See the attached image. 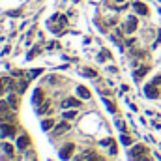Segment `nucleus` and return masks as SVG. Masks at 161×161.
I'll list each match as a JSON object with an SVG mask.
<instances>
[{
  "label": "nucleus",
  "instance_id": "9b49d317",
  "mask_svg": "<svg viewBox=\"0 0 161 161\" xmlns=\"http://www.w3.org/2000/svg\"><path fill=\"white\" fill-rule=\"evenodd\" d=\"M77 116V111H68V113H64V118H68V120H71V118H75Z\"/></svg>",
  "mask_w": 161,
  "mask_h": 161
},
{
  "label": "nucleus",
  "instance_id": "423d86ee",
  "mask_svg": "<svg viewBox=\"0 0 161 161\" xmlns=\"http://www.w3.org/2000/svg\"><path fill=\"white\" fill-rule=\"evenodd\" d=\"M17 146H19V148H26V146H28V137H26V135L19 137V141H17Z\"/></svg>",
  "mask_w": 161,
  "mask_h": 161
},
{
  "label": "nucleus",
  "instance_id": "0eeeda50",
  "mask_svg": "<svg viewBox=\"0 0 161 161\" xmlns=\"http://www.w3.org/2000/svg\"><path fill=\"white\" fill-rule=\"evenodd\" d=\"M77 92H79L80 97H84V99H88V97H90V92H88V88H84V86H79V88H77Z\"/></svg>",
  "mask_w": 161,
  "mask_h": 161
},
{
  "label": "nucleus",
  "instance_id": "6ab92c4d",
  "mask_svg": "<svg viewBox=\"0 0 161 161\" xmlns=\"http://www.w3.org/2000/svg\"><path fill=\"white\" fill-rule=\"evenodd\" d=\"M113 2H125V0H113Z\"/></svg>",
  "mask_w": 161,
  "mask_h": 161
},
{
  "label": "nucleus",
  "instance_id": "20e7f679",
  "mask_svg": "<svg viewBox=\"0 0 161 161\" xmlns=\"http://www.w3.org/2000/svg\"><path fill=\"white\" fill-rule=\"evenodd\" d=\"M133 8H135V11H139V13H142V15H146V13H148V8H146L144 4H141V2H135V4H133Z\"/></svg>",
  "mask_w": 161,
  "mask_h": 161
},
{
  "label": "nucleus",
  "instance_id": "2eb2a0df",
  "mask_svg": "<svg viewBox=\"0 0 161 161\" xmlns=\"http://www.w3.org/2000/svg\"><path fill=\"white\" fill-rule=\"evenodd\" d=\"M122 142H124V144H131V139H129L127 135H122Z\"/></svg>",
  "mask_w": 161,
  "mask_h": 161
},
{
  "label": "nucleus",
  "instance_id": "dca6fc26",
  "mask_svg": "<svg viewBox=\"0 0 161 161\" xmlns=\"http://www.w3.org/2000/svg\"><path fill=\"white\" fill-rule=\"evenodd\" d=\"M88 161H103V159H101L99 156H90V159H88Z\"/></svg>",
  "mask_w": 161,
  "mask_h": 161
},
{
  "label": "nucleus",
  "instance_id": "9d476101",
  "mask_svg": "<svg viewBox=\"0 0 161 161\" xmlns=\"http://www.w3.org/2000/svg\"><path fill=\"white\" fill-rule=\"evenodd\" d=\"M41 125H43V129H51V127L54 125V122L53 120H43L41 122Z\"/></svg>",
  "mask_w": 161,
  "mask_h": 161
},
{
  "label": "nucleus",
  "instance_id": "4468645a",
  "mask_svg": "<svg viewBox=\"0 0 161 161\" xmlns=\"http://www.w3.org/2000/svg\"><path fill=\"white\" fill-rule=\"evenodd\" d=\"M47 109H49V101H45V103L40 107V113H41V114H43V113H47Z\"/></svg>",
  "mask_w": 161,
  "mask_h": 161
},
{
  "label": "nucleus",
  "instance_id": "1a4fd4ad",
  "mask_svg": "<svg viewBox=\"0 0 161 161\" xmlns=\"http://www.w3.org/2000/svg\"><path fill=\"white\" fill-rule=\"evenodd\" d=\"M41 97H43V92H41V90H36V94H34V103H41V101H43Z\"/></svg>",
  "mask_w": 161,
  "mask_h": 161
},
{
  "label": "nucleus",
  "instance_id": "ddd939ff",
  "mask_svg": "<svg viewBox=\"0 0 161 161\" xmlns=\"http://www.w3.org/2000/svg\"><path fill=\"white\" fill-rule=\"evenodd\" d=\"M4 133H6V135H13V133H15L13 125H4Z\"/></svg>",
  "mask_w": 161,
  "mask_h": 161
},
{
  "label": "nucleus",
  "instance_id": "39448f33",
  "mask_svg": "<svg viewBox=\"0 0 161 161\" xmlns=\"http://www.w3.org/2000/svg\"><path fill=\"white\" fill-rule=\"evenodd\" d=\"M135 28H137V21H135V19L131 17V19L127 21V26H125V32H133Z\"/></svg>",
  "mask_w": 161,
  "mask_h": 161
},
{
  "label": "nucleus",
  "instance_id": "f257e3e1",
  "mask_svg": "<svg viewBox=\"0 0 161 161\" xmlns=\"http://www.w3.org/2000/svg\"><path fill=\"white\" fill-rule=\"evenodd\" d=\"M73 148H75V146H73L71 142H69L68 146H64V148L60 150V158H62V159H69V158H71V154H73Z\"/></svg>",
  "mask_w": 161,
  "mask_h": 161
},
{
  "label": "nucleus",
  "instance_id": "6e6552de",
  "mask_svg": "<svg viewBox=\"0 0 161 161\" xmlns=\"http://www.w3.org/2000/svg\"><path fill=\"white\" fill-rule=\"evenodd\" d=\"M80 103L77 101V99H73V97H69V99H66L64 101V107H79Z\"/></svg>",
  "mask_w": 161,
  "mask_h": 161
},
{
  "label": "nucleus",
  "instance_id": "f03ea898",
  "mask_svg": "<svg viewBox=\"0 0 161 161\" xmlns=\"http://www.w3.org/2000/svg\"><path fill=\"white\" fill-rule=\"evenodd\" d=\"M68 129H69V124H68V122H62V124H58V125L54 127L53 135H62V133H66Z\"/></svg>",
  "mask_w": 161,
  "mask_h": 161
},
{
  "label": "nucleus",
  "instance_id": "f3484780",
  "mask_svg": "<svg viewBox=\"0 0 161 161\" xmlns=\"http://www.w3.org/2000/svg\"><path fill=\"white\" fill-rule=\"evenodd\" d=\"M4 150H6L8 154H11V146H9V144H4Z\"/></svg>",
  "mask_w": 161,
  "mask_h": 161
},
{
  "label": "nucleus",
  "instance_id": "a211bd4d",
  "mask_svg": "<svg viewBox=\"0 0 161 161\" xmlns=\"http://www.w3.org/2000/svg\"><path fill=\"white\" fill-rule=\"evenodd\" d=\"M161 82V77H156V79H154V82H152V84H159Z\"/></svg>",
  "mask_w": 161,
  "mask_h": 161
},
{
  "label": "nucleus",
  "instance_id": "7ed1b4c3",
  "mask_svg": "<svg viewBox=\"0 0 161 161\" xmlns=\"http://www.w3.org/2000/svg\"><path fill=\"white\" fill-rule=\"evenodd\" d=\"M156 84H148L146 88H144V92H146V96L148 97H158V88H154Z\"/></svg>",
  "mask_w": 161,
  "mask_h": 161
},
{
  "label": "nucleus",
  "instance_id": "f8f14e48",
  "mask_svg": "<svg viewBox=\"0 0 161 161\" xmlns=\"http://www.w3.org/2000/svg\"><path fill=\"white\" fill-rule=\"evenodd\" d=\"M146 71H148V68H141L137 73H135V79H139V77H142V75H146Z\"/></svg>",
  "mask_w": 161,
  "mask_h": 161
}]
</instances>
